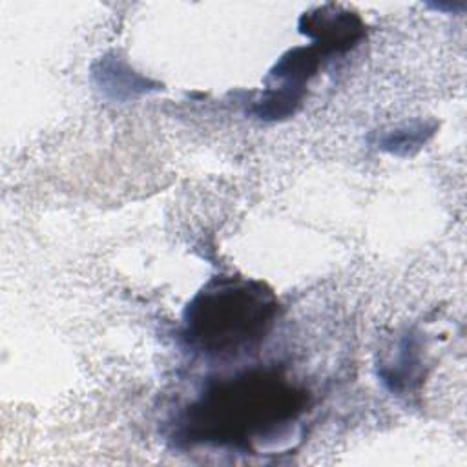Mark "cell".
<instances>
[{"label": "cell", "mask_w": 467, "mask_h": 467, "mask_svg": "<svg viewBox=\"0 0 467 467\" xmlns=\"http://www.w3.org/2000/svg\"><path fill=\"white\" fill-rule=\"evenodd\" d=\"M306 407V392L275 370L219 378L188 405L177 434L188 443L250 449L281 434Z\"/></svg>", "instance_id": "6da1fadb"}, {"label": "cell", "mask_w": 467, "mask_h": 467, "mask_svg": "<svg viewBox=\"0 0 467 467\" xmlns=\"http://www.w3.org/2000/svg\"><path fill=\"white\" fill-rule=\"evenodd\" d=\"M279 303L266 285L234 275L210 279L188 303L182 336L212 358L243 354L259 345L275 323Z\"/></svg>", "instance_id": "7a4b0ae2"}, {"label": "cell", "mask_w": 467, "mask_h": 467, "mask_svg": "<svg viewBox=\"0 0 467 467\" xmlns=\"http://www.w3.org/2000/svg\"><path fill=\"white\" fill-rule=\"evenodd\" d=\"M299 33L308 36L323 55L345 53L365 36L361 16L336 4H325L305 11L299 18Z\"/></svg>", "instance_id": "3957f363"}, {"label": "cell", "mask_w": 467, "mask_h": 467, "mask_svg": "<svg viewBox=\"0 0 467 467\" xmlns=\"http://www.w3.org/2000/svg\"><path fill=\"white\" fill-rule=\"evenodd\" d=\"M378 374L390 392L398 396L412 392L423 378V359L418 337L412 334L401 336L394 352L379 363Z\"/></svg>", "instance_id": "277c9868"}, {"label": "cell", "mask_w": 467, "mask_h": 467, "mask_svg": "<svg viewBox=\"0 0 467 467\" xmlns=\"http://www.w3.org/2000/svg\"><path fill=\"white\" fill-rule=\"evenodd\" d=\"M323 57L314 44L292 47L277 58L265 82L266 86L306 93V84L317 73Z\"/></svg>", "instance_id": "5b68a950"}, {"label": "cell", "mask_w": 467, "mask_h": 467, "mask_svg": "<svg viewBox=\"0 0 467 467\" xmlns=\"http://www.w3.org/2000/svg\"><path fill=\"white\" fill-rule=\"evenodd\" d=\"M100 78V86L104 91L111 93L115 99L133 97L135 93L148 91V78L139 77L133 69H130L124 62L115 58H102L100 71L95 73Z\"/></svg>", "instance_id": "8992f818"}, {"label": "cell", "mask_w": 467, "mask_h": 467, "mask_svg": "<svg viewBox=\"0 0 467 467\" xmlns=\"http://www.w3.org/2000/svg\"><path fill=\"white\" fill-rule=\"evenodd\" d=\"M436 131V122L418 120L401 128H396L383 135L379 140L381 150L394 153V155H410L412 151L420 150L427 139Z\"/></svg>", "instance_id": "52a82bcc"}]
</instances>
